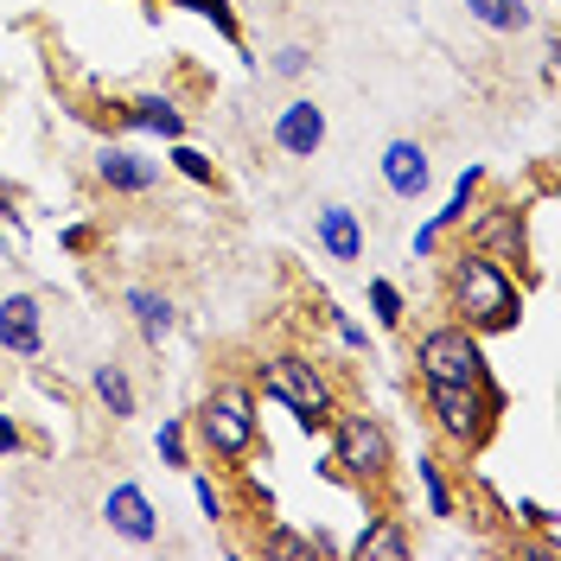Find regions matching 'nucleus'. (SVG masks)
Listing matches in <instances>:
<instances>
[{
    "label": "nucleus",
    "mask_w": 561,
    "mask_h": 561,
    "mask_svg": "<svg viewBox=\"0 0 561 561\" xmlns=\"http://www.w3.org/2000/svg\"><path fill=\"white\" fill-rule=\"evenodd\" d=\"M332 325H339V339H345L351 351H364V325H357V319H345L339 307H332Z\"/></svg>",
    "instance_id": "nucleus-29"
},
{
    "label": "nucleus",
    "mask_w": 561,
    "mask_h": 561,
    "mask_svg": "<svg viewBox=\"0 0 561 561\" xmlns=\"http://www.w3.org/2000/svg\"><path fill=\"white\" fill-rule=\"evenodd\" d=\"M0 210H7V198H0Z\"/></svg>",
    "instance_id": "nucleus-31"
},
{
    "label": "nucleus",
    "mask_w": 561,
    "mask_h": 561,
    "mask_svg": "<svg viewBox=\"0 0 561 561\" xmlns=\"http://www.w3.org/2000/svg\"><path fill=\"white\" fill-rule=\"evenodd\" d=\"M409 549H415V542H409V536H402V524H396V517H377V524H364L357 529V542H351V556L357 561H409Z\"/></svg>",
    "instance_id": "nucleus-16"
},
{
    "label": "nucleus",
    "mask_w": 561,
    "mask_h": 561,
    "mask_svg": "<svg viewBox=\"0 0 561 561\" xmlns=\"http://www.w3.org/2000/svg\"><path fill=\"white\" fill-rule=\"evenodd\" d=\"M173 7H185V13H198V20H210L224 38H237V13H230V0H173Z\"/></svg>",
    "instance_id": "nucleus-22"
},
{
    "label": "nucleus",
    "mask_w": 561,
    "mask_h": 561,
    "mask_svg": "<svg viewBox=\"0 0 561 561\" xmlns=\"http://www.w3.org/2000/svg\"><path fill=\"white\" fill-rule=\"evenodd\" d=\"M466 13H472L485 33H529V26H536L529 0H466Z\"/></svg>",
    "instance_id": "nucleus-17"
},
{
    "label": "nucleus",
    "mask_w": 561,
    "mask_h": 561,
    "mask_svg": "<svg viewBox=\"0 0 561 561\" xmlns=\"http://www.w3.org/2000/svg\"><path fill=\"white\" fill-rule=\"evenodd\" d=\"M262 549H268V556H319V549H325V536H294V529H268V536H262Z\"/></svg>",
    "instance_id": "nucleus-21"
},
{
    "label": "nucleus",
    "mask_w": 561,
    "mask_h": 561,
    "mask_svg": "<svg viewBox=\"0 0 561 561\" xmlns=\"http://www.w3.org/2000/svg\"><path fill=\"white\" fill-rule=\"evenodd\" d=\"M332 466L351 479H383L389 472V434L370 415H332Z\"/></svg>",
    "instance_id": "nucleus-6"
},
{
    "label": "nucleus",
    "mask_w": 561,
    "mask_h": 561,
    "mask_svg": "<svg viewBox=\"0 0 561 561\" xmlns=\"http://www.w3.org/2000/svg\"><path fill=\"white\" fill-rule=\"evenodd\" d=\"M415 479H421V491H427V511H434V517H454V491H447V479H440V459L421 454Z\"/></svg>",
    "instance_id": "nucleus-20"
},
{
    "label": "nucleus",
    "mask_w": 561,
    "mask_h": 561,
    "mask_svg": "<svg viewBox=\"0 0 561 561\" xmlns=\"http://www.w3.org/2000/svg\"><path fill=\"white\" fill-rule=\"evenodd\" d=\"M307 65H313V51H307V45H280L275 51V77H307Z\"/></svg>",
    "instance_id": "nucleus-26"
},
{
    "label": "nucleus",
    "mask_w": 561,
    "mask_h": 561,
    "mask_svg": "<svg viewBox=\"0 0 561 561\" xmlns=\"http://www.w3.org/2000/svg\"><path fill=\"white\" fill-rule=\"evenodd\" d=\"M255 427H262V415H255V396L249 389H217V396H205V409H198V440H205L217 459H243L249 447H255Z\"/></svg>",
    "instance_id": "nucleus-5"
},
{
    "label": "nucleus",
    "mask_w": 561,
    "mask_h": 561,
    "mask_svg": "<svg viewBox=\"0 0 561 561\" xmlns=\"http://www.w3.org/2000/svg\"><path fill=\"white\" fill-rule=\"evenodd\" d=\"M427 415L454 447H485V434L504 415V389L497 383H427Z\"/></svg>",
    "instance_id": "nucleus-2"
},
{
    "label": "nucleus",
    "mask_w": 561,
    "mask_h": 561,
    "mask_svg": "<svg viewBox=\"0 0 561 561\" xmlns=\"http://www.w3.org/2000/svg\"><path fill=\"white\" fill-rule=\"evenodd\" d=\"M90 383H96V396H103V409L115 421L135 415V383H128V370H122V364H96V377H90Z\"/></svg>",
    "instance_id": "nucleus-18"
},
{
    "label": "nucleus",
    "mask_w": 561,
    "mask_h": 561,
    "mask_svg": "<svg viewBox=\"0 0 561 561\" xmlns=\"http://www.w3.org/2000/svg\"><path fill=\"white\" fill-rule=\"evenodd\" d=\"M173 167H179L185 179H198V185H217V167H210L198 147H185V140H173Z\"/></svg>",
    "instance_id": "nucleus-24"
},
{
    "label": "nucleus",
    "mask_w": 561,
    "mask_h": 561,
    "mask_svg": "<svg viewBox=\"0 0 561 561\" xmlns=\"http://www.w3.org/2000/svg\"><path fill=\"white\" fill-rule=\"evenodd\" d=\"M491 243H504L511 249L504 262H517V255H524V217H517V210H485V217H479V249H491Z\"/></svg>",
    "instance_id": "nucleus-19"
},
{
    "label": "nucleus",
    "mask_w": 561,
    "mask_h": 561,
    "mask_svg": "<svg viewBox=\"0 0 561 561\" xmlns=\"http://www.w3.org/2000/svg\"><path fill=\"white\" fill-rule=\"evenodd\" d=\"M122 122H128V128H140V135L185 140V115H179L167 96H135V103H122Z\"/></svg>",
    "instance_id": "nucleus-15"
},
{
    "label": "nucleus",
    "mask_w": 561,
    "mask_h": 561,
    "mask_svg": "<svg viewBox=\"0 0 561 561\" xmlns=\"http://www.w3.org/2000/svg\"><path fill=\"white\" fill-rule=\"evenodd\" d=\"M370 307H377V319H383V325H402V313H409L396 280H370Z\"/></svg>",
    "instance_id": "nucleus-23"
},
{
    "label": "nucleus",
    "mask_w": 561,
    "mask_h": 561,
    "mask_svg": "<svg viewBox=\"0 0 561 561\" xmlns=\"http://www.w3.org/2000/svg\"><path fill=\"white\" fill-rule=\"evenodd\" d=\"M122 300H128V313H135L140 339H147L153 351L173 339V300H167V294H153V287H128Z\"/></svg>",
    "instance_id": "nucleus-14"
},
{
    "label": "nucleus",
    "mask_w": 561,
    "mask_h": 561,
    "mask_svg": "<svg viewBox=\"0 0 561 561\" xmlns=\"http://www.w3.org/2000/svg\"><path fill=\"white\" fill-rule=\"evenodd\" d=\"M0 345L13 357H38L45 351V307L33 294H7L0 300Z\"/></svg>",
    "instance_id": "nucleus-9"
},
{
    "label": "nucleus",
    "mask_w": 561,
    "mask_h": 561,
    "mask_svg": "<svg viewBox=\"0 0 561 561\" xmlns=\"http://www.w3.org/2000/svg\"><path fill=\"white\" fill-rule=\"evenodd\" d=\"M447 294H454L459 325H472V332H511V325L524 319V287H517V275H511L491 249H466V255H454V268H447Z\"/></svg>",
    "instance_id": "nucleus-1"
},
{
    "label": "nucleus",
    "mask_w": 561,
    "mask_h": 561,
    "mask_svg": "<svg viewBox=\"0 0 561 561\" xmlns=\"http://www.w3.org/2000/svg\"><path fill=\"white\" fill-rule=\"evenodd\" d=\"M192 491H198V511H205L210 524H217V517H224V491L210 485V479H192Z\"/></svg>",
    "instance_id": "nucleus-27"
},
{
    "label": "nucleus",
    "mask_w": 561,
    "mask_h": 561,
    "mask_svg": "<svg viewBox=\"0 0 561 561\" xmlns=\"http://www.w3.org/2000/svg\"><path fill=\"white\" fill-rule=\"evenodd\" d=\"M415 370H421V383H491L485 345H479V332H472V325H459V319H454V325L421 332Z\"/></svg>",
    "instance_id": "nucleus-4"
},
{
    "label": "nucleus",
    "mask_w": 561,
    "mask_h": 561,
    "mask_svg": "<svg viewBox=\"0 0 561 561\" xmlns=\"http://www.w3.org/2000/svg\"><path fill=\"white\" fill-rule=\"evenodd\" d=\"M262 396H275L307 434H313V427H332V415H339L332 383L319 377V364L313 357H300V351H287V357H268V364H262Z\"/></svg>",
    "instance_id": "nucleus-3"
},
{
    "label": "nucleus",
    "mask_w": 561,
    "mask_h": 561,
    "mask_svg": "<svg viewBox=\"0 0 561 561\" xmlns=\"http://www.w3.org/2000/svg\"><path fill=\"white\" fill-rule=\"evenodd\" d=\"M517 517H524L529 529H556V511H549V504H517Z\"/></svg>",
    "instance_id": "nucleus-28"
},
{
    "label": "nucleus",
    "mask_w": 561,
    "mask_h": 561,
    "mask_svg": "<svg viewBox=\"0 0 561 561\" xmlns=\"http://www.w3.org/2000/svg\"><path fill=\"white\" fill-rule=\"evenodd\" d=\"M275 147L287 160H313L319 147H325V108L313 96H294V103L275 115Z\"/></svg>",
    "instance_id": "nucleus-8"
},
{
    "label": "nucleus",
    "mask_w": 561,
    "mask_h": 561,
    "mask_svg": "<svg viewBox=\"0 0 561 561\" xmlns=\"http://www.w3.org/2000/svg\"><path fill=\"white\" fill-rule=\"evenodd\" d=\"M160 459H167V466H179V472L192 466V459H185V421H179V415L160 421Z\"/></svg>",
    "instance_id": "nucleus-25"
},
{
    "label": "nucleus",
    "mask_w": 561,
    "mask_h": 561,
    "mask_svg": "<svg viewBox=\"0 0 561 561\" xmlns=\"http://www.w3.org/2000/svg\"><path fill=\"white\" fill-rule=\"evenodd\" d=\"M485 185V167H466V173L454 179V198H447V210H434L427 224L415 230V255H434V243L454 230V224H466V210H472V192Z\"/></svg>",
    "instance_id": "nucleus-13"
},
{
    "label": "nucleus",
    "mask_w": 561,
    "mask_h": 561,
    "mask_svg": "<svg viewBox=\"0 0 561 561\" xmlns=\"http://www.w3.org/2000/svg\"><path fill=\"white\" fill-rule=\"evenodd\" d=\"M427 179H434L427 147H421V140H389V147H383V185H389V192L415 205L421 192H427Z\"/></svg>",
    "instance_id": "nucleus-11"
},
{
    "label": "nucleus",
    "mask_w": 561,
    "mask_h": 561,
    "mask_svg": "<svg viewBox=\"0 0 561 561\" xmlns=\"http://www.w3.org/2000/svg\"><path fill=\"white\" fill-rule=\"evenodd\" d=\"M313 230H319V249L332 255V262H364V217L351 205H319V217H313Z\"/></svg>",
    "instance_id": "nucleus-12"
},
{
    "label": "nucleus",
    "mask_w": 561,
    "mask_h": 561,
    "mask_svg": "<svg viewBox=\"0 0 561 561\" xmlns=\"http://www.w3.org/2000/svg\"><path fill=\"white\" fill-rule=\"evenodd\" d=\"M0 454H20V427L0 415Z\"/></svg>",
    "instance_id": "nucleus-30"
},
{
    "label": "nucleus",
    "mask_w": 561,
    "mask_h": 561,
    "mask_svg": "<svg viewBox=\"0 0 561 561\" xmlns=\"http://www.w3.org/2000/svg\"><path fill=\"white\" fill-rule=\"evenodd\" d=\"M96 179H103L108 192L140 198V192L160 185V160H147V153H135V147H103V153H96Z\"/></svg>",
    "instance_id": "nucleus-10"
},
{
    "label": "nucleus",
    "mask_w": 561,
    "mask_h": 561,
    "mask_svg": "<svg viewBox=\"0 0 561 561\" xmlns=\"http://www.w3.org/2000/svg\"><path fill=\"white\" fill-rule=\"evenodd\" d=\"M103 517H108V529H115V536H128L135 549L160 542V511H153V497H147L140 485H108Z\"/></svg>",
    "instance_id": "nucleus-7"
}]
</instances>
